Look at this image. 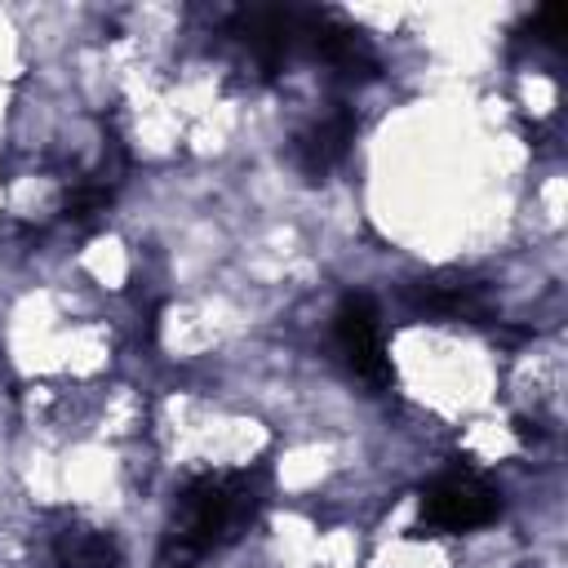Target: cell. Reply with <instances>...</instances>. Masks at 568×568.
<instances>
[{
    "label": "cell",
    "instance_id": "cell-1",
    "mask_svg": "<svg viewBox=\"0 0 568 568\" xmlns=\"http://www.w3.org/2000/svg\"><path fill=\"white\" fill-rule=\"evenodd\" d=\"M262 510V488L248 470H209L195 475L173 510V541L191 555L235 546Z\"/></svg>",
    "mask_w": 568,
    "mask_h": 568
},
{
    "label": "cell",
    "instance_id": "cell-2",
    "mask_svg": "<svg viewBox=\"0 0 568 568\" xmlns=\"http://www.w3.org/2000/svg\"><path fill=\"white\" fill-rule=\"evenodd\" d=\"M497 488L475 470H448L422 493V519L439 532H470L497 519Z\"/></svg>",
    "mask_w": 568,
    "mask_h": 568
},
{
    "label": "cell",
    "instance_id": "cell-3",
    "mask_svg": "<svg viewBox=\"0 0 568 568\" xmlns=\"http://www.w3.org/2000/svg\"><path fill=\"white\" fill-rule=\"evenodd\" d=\"M333 333L337 346L346 355V364L368 377V382H390V359H386V342H382V324H377V306L364 293H346L337 315H333Z\"/></svg>",
    "mask_w": 568,
    "mask_h": 568
},
{
    "label": "cell",
    "instance_id": "cell-4",
    "mask_svg": "<svg viewBox=\"0 0 568 568\" xmlns=\"http://www.w3.org/2000/svg\"><path fill=\"white\" fill-rule=\"evenodd\" d=\"M351 138H355V115H351L346 106H337V111L320 115V120H315L311 129H302V133H297V142H293L297 169H302L306 178H324V173L346 155Z\"/></svg>",
    "mask_w": 568,
    "mask_h": 568
},
{
    "label": "cell",
    "instance_id": "cell-5",
    "mask_svg": "<svg viewBox=\"0 0 568 568\" xmlns=\"http://www.w3.org/2000/svg\"><path fill=\"white\" fill-rule=\"evenodd\" d=\"M53 559H58V568H120L124 564V555H120V546H115L111 532L80 528V524H71V528L58 532Z\"/></svg>",
    "mask_w": 568,
    "mask_h": 568
},
{
    "label": "cell",
    "instance_id": "cell-6",
    "mask_svg": "<svg viewBox=\"0 0 568 568\" xmlns=\"http://www.w3.org/2000/svg\"><path fill=\"white\" fill-rule=\"evenodd\" d=\"M413 302L444 320H484V293L470 280H422L413 288Z\"/></svg>",
    "mask_w": 568,
    "mask_h": 568
},
{
    "label": "cell",
    "instance_id": "cell-7",
    "mask_svg": "<svg viewBox=\"0 0 568 568\" xmlns=\"http://www.w3.org/2000/svg\"><path fill=\"white\" fill-rule=\"evenodd\" d=\"M173 568H191V564H173Z\"/></svg>",
    "mask_w": 568,
    "mask_h": 568
}]
</instances>
